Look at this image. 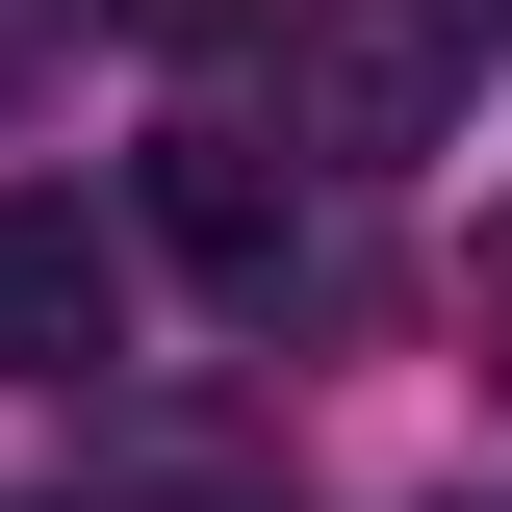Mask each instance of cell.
Returning a JSON list of instances; mask_svg holds the SVG:
<instances>
[{
  "instance_id": "1",
  "label": "cell",
  "mask_w": 512,
  "mask_h": 512,
  "mask_svg": "<svg viewBox=\"0 0 512 512\" xmlns=\"http://www.w3.org/2000/svg\"><path fill=\"white\" fill-rule=\"evenodd\" d=\"M461 52H487L461 0H282L256 103H282V154H308V180H410V154L461 128Z\"/></svg>"
},
{
  "instance_id": "4",
  "label": "cell",
  "mask_w": 512,
  "mask_h": 512,
  "mask_svg": "<svg viewBox=\"0 0 512 512\" xmlns=\"http://www.w3.org/2000/svg\"><path fill=\"white\" fill-rule=\"evenodd\" d=\"M103 26H128V52H180V26H205V0H103Z\"/></svg>"
},
{
  "instance_id": "3",
  "label": "cell",
  "mask_w": 512,
  "mask_h": 512,
  "mask_svg": "<svg viewBox=\"0 0 512 512\" xmlns=\"http://www.w3.org/2000/svg\"><path fill=\"white\" fill-rule=\"evenodd\" d=\"M103 359H128V231L26 180L0 205V384H103Z\"/></svg>"
},
{
  "instance_id": "6",
  "label": "cell",
  "mask_w": 512,
  "mask_h": 512,
  "mask_svg": "<svg viewBox=\"0 0 512 512\" xmlns=\"http://www.w3.org/2000/svg\"><path fill=\"white\" fill-rule=\"evenodd\" d=\"M461 512H487V487H461Z\"/></svg>"
},
{
  "instance_id": "5",
  "label": "cell",
  "mask_w": 512,
  "mask_h": 512,
  "mask_svg": "<svg viewBox=\"0 0 512 512\" xmlns=\"http://www.w3.org/2000/svg\"><path fill=\"white\" fill-rule=\"evenodd\" d=\"M461 26H512V0H461Z\"/></svg>"
},
{
  "instance_id": "2",
  "label": "cell",
  "mask_w": 512,
  "mask_h": 512,
  "mask_svg": "<svg viewBox=\"0 0 512 512\" xmlns=\"http://www.w3.org/2000/svg\"><path fill=\"white\" fill-rule=\"evenodd\" d=\"M154 256H180V282H231L256 333L333 282V256H308V205H282V154H231V128H180V154H154Z\"/></svg>"
}]
</instances>
